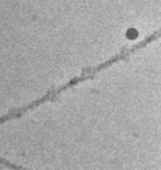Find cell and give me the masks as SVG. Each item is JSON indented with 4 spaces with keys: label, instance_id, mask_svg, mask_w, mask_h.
<instances>
[{
    "label": "cell",
    "instance_id": "obj_1",
    "mask_svg": "<svg viewBox=\"0 0 161 170\" xmlns=\"http://www.w3.org/2000/svg\"><path fill=\"white\" fill-rule=\"evenodd\" d=\"M20 170H161V70L103 67L0 124Z\"/></svg>",
    "mask_w": 161,
    "mask_h": 170
}]
</instances>
